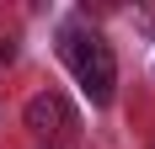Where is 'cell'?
I'll return each instance as SVG.
<instances>
[{"label":"cell","mask_w":155,"mask_h":149,"mask_svg":"<svg viewBox=\"0 0 155 149\" xmlns=\"http://www.w3.org/2000/svg\"><path fill=\"white\" fill-rule=\"evenodd\" d=\"M59 53L70 64V74L80 80V90L91 96V106H107L112 101V85H118V59H112L107 37L86 21H70L59 32Z\"/></svg>","instance_id":"cell-1"},{"label":"cell","mask_w":155,"mask_h":149,"mask_svg":"<svg viewBox=\"0 0 155 149\" xmlns=\"http://www.w3.org/2000/svg\"><path fill=\"white\" fill-rule=\"evenodd\" d=\"M27 128L43 133V138H70L75 133V112H70V101L59 90H43V96L27 101Z\"/></svg>","instance_id":"cell-2"}]
</instances>
